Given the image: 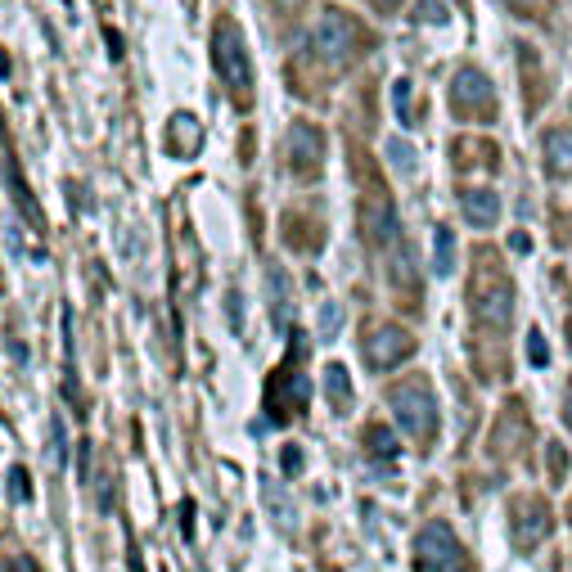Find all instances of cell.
<instances>
[{"instance_id":"cell-8","label":"cell","mask_w":572,"mask_h":572,"mask_svg":"<svg viewBox=\"0 0 572 572\" xmlns=\"http://www.w3.org/2000/svg\"><path fill=\"white\" fill-rule=\"evenodd\" d=\"M361 347H365V361H370L374 370H392V365H401L410 352H415V338H410L401 325H370L361 338Z\"/></svg>"},{"instance_id":"cell-15","label":"cell","mask_w":572,"mask_h":572,"mask_svg":"<svg viewBox=\"0 0 572 572\" xmlns=\"http://www.w3.org/2000/svg\"><path fill=\"white\" fill-rule=\"evenodd\" d=\"M325 392H329V401H334V410L352 406V379H347V370L338 361L325 370Z\"/></svg>"},{"instance_id":"cell-20","label":"cell","mask_w":572,"mask_h":572,"mask_svg":"<svg viewBox=\"0 0 572 572\" xmlns=\"http://www.w3.org/2000/svg\"><path fill=\"white\" fill-rule=\"evenodd\" d=\"M527 356H532V365H545V361H550V347H545V334H541V329H532V334H527Z\"/></svg>"},{"instance_id":"cell-16","label":"cell","mask_w":572,"mask_h":572,"mask_svg":"<svg viewBox=\"0 0 572 572\" xmlns=\"http://www.w3.org/2000/svg\"><path fill=\"white\" fill-rule=\"evenodd\" d=\"M451 266H455V235L446 226H437L433 230V271L451 275Z\"/></svg>"},{"instance_id":"cell-6","label":"cell","mask_w":572,"mask_h":572,"mask_svg":"<svg viewBox=\"0 0 572 572\" xmlns=\"http://www.w3.org/2000/svg\"><path fill=\"white\" fill-rule=\"evenodd\" d=\"M415 572H473L464 545L446 523H428L415 541Z\"/></svg>"},{"instance_id":"cell-12","label":"cell","mask_w":572,"mask_h":572,"mask_svg":"<svg viewBox=\"0 0 572 572\" xmlns=\"http://www.w3.org/2000/svg\"><path fill=\"white\" fill-rule=\"evenodd\" d=\"M167 149H172L176 158H190L194 149L203 145V127H199V118H194V113H176L172 122H167Z\"/></svg>"},{"instance_id":"cell-19","label":"cell","mask_w":572,"mask_h":572,"mask_svg":"<svg viewBox=\"0 0 572 572\" xmlns=\"http://www.w3.org/2000/svg\"><path fill=\"white\" fill-rule=\"evenodd\" d=\"M392 100H397V118L410 127V122H415V113H410V82H397V86H392Z\"/></svg>"},{"instance_id":"cell-22","label":"cell","mask_w":572,"mask_h":572,"mask_svg":"<svg viewBox=\"0 0 572 572\" xmlns=\"http://www.w3.org/2000/svg\"><path fill=\"white\" fill-rule=\"evenodd\" d=\"M10 496H14V500H28V496H32V482H28V473H23V469L10 473Z\"/></svg>"},{"instance_id":"cell-28","label":"cell","mask_w":572,"mask_h":572,"mask_svg":"<svg viewBox=\"0 0 572 572\" xmlns=\"http://www.w3.org/2000/svg\"><path fill=\"white\" fill-rule=\"evenodd\" d=\"M563 419H568V428H572V383H568V401H563Z\"/></svg>"},{"instance_id":"cell-29","label":"cell","mask_w":572,"mask_h":572,"mask_svg":"<svg viewBox=\"0 0 572 572\" xmlns=\"http://www.w3.org/2000/svg\"><path fill=\"white\" fill-rule=\"evenodd\" d=\"M0 77H10V55L0 50Z\"/></svg>"},{"instance_id":"cell-13","label":"cell","mask_w":572,"mask_h":572,"mask_svg":"<svg viewBox=\"0 0 572 572\" xmlns=\"http://www.w3.org/2000/svg\"><path fill=\"white\" fill-rule=\"evenodd\" d=\"M541 163L550 176H572V131L559 127L541 140Z\"/></svg>"},{"instance_id":"cell-11","label":"cell","mask_w":572,"mask_h":572,"mask_svg":"<svg viewBox=\"0 0 572 572\" xmlns=\"http://www.w3.org/2000/svg\"><path fill=\"white\" fill-rule=\"evenodd\" d=\"M320 154H325V136H320L311 122H298V127L289 131V163L293 172H316L320 167Z\"/></svg>"},{"instance_id":"cell-17","label":"cell","mask_w":572,"mask_h":572,"mask_svg":"<svg viewBox=\"0 0 572 572\" xmlns=\"http://www.w3.org/2000/svg\"><path fill=\"white\" fill-rule=\"evenodd\" d=\"M365 446H370V455H374V460H397V451H401V446H397V437H392L383 424H374L370 433H365Z\"/></svg>"},{"instance_id":"cell-4","label":"cell","mask_w":572,"mask_h":572,"mask_svg":"<svg viewBox=\"0 0 572 572\" xmlns=\"http://www.w3.org/2000/svg\"><path fill=\"white\" fill-rule=\"evenodd\" d=\"M212 64H217L221 82H226V91L235 100L253 95V68H248V50H244L235 19H217V28H212Z\"/></svg>"},{"instance_id":"cell-24","label":"cell","mask_w":572,"mask_h":572,"mask_svg":"<svg viewBox=\"0 0 572 572\" xmlns=\"http://www.w3.org/2000/svg\"><path fill=\"white\" fill-rule=\"evenodd\" d=\"M298 464H302V451L298 446H284V473H298Z\"/></svg>"},{"instance_id":"cell-2","label":"cell","mask_w":572,"mask_h":572,"mask_svg":"<svg viewBox=\"0 0 572 572\" xmlns=\"http://www.w3.org/2000/svg\"><path fill=\"white\" fill-rule=\"evenodd\" d=\"M302 343H307V338L293 334L289 361L266 383V415H271L275 424H289L293 415H302V406H307V397H311V383H307V374H302Z\"/></svg>"},{"instance_id":"cell-5","label":"cell","mask_w":572,"mask_h":572,"mask_svg":"<svg viewBox=\"0 0 572 572\" xmlns=\"http://www.w3.org/2000/svg\"><path fill=\"white\" fill-rule=\"evenodd\" d=\"M388 397H392V415H397V424L406 428L415 442H428V437L437 433V397L428 392L424 379L397 383Z\"/></svg>"},{"instance_id":"cell-21","label":"cell","mask_w":572,"mask_h":572,"mask_svg":"<svg viewBox=\"0 0 572 572\" xmlns=\"http://www.w3.org/2000/svg\"><path fill=\"white\" fill-rule=\"evenodd\" d=\"M388 154H392V163H397V167H406V172H410V167H415V154H410V145H406V140H388Z\"/></svg>"},{"instance_id":"cell-27","label":"cell","mask_w":572,"mask_h":572,"mask_svg":"<svg viewBox=\"0 0 572 572\" xmlns=\"http://www.w3.org/2000/svg\"><path fill=\"white\" fill-rule=\"evenodd\" d=\"M509 244H514V248H518V253H527V248H532V239H527V235H523V230H514V235H509Z\"/></svg>"},{"instance_id":"cell-18","label":"cell","mask_w":572,"mask_h":572,"mask_svg":"<svg viewBox=\"0 0 572 572\" xmlns=\"http://www.w3.org/2000/svg\"><path fill=\"white\" fill-rule=\"evenodd\" d=\"M505 5H509L514 14H523V19H545L554 0H505Z\"/></svg>"},{"instance_id":"cell-14","label":"cell","mask_w":572,"mask_h":572,"mask_svg":"<svg viewBox=\"0 0 572 572\" xmlns=\"http://www.w3.org/2000/svg\"><path fill=\"white\" fill-rule=\"evenodd\" d=\"M460 208L469 221H478V226H491V221L500 217V199L491 190H460Z\"/></svg>"},{"instance_id":"cell-9","label":"cell","mask_w":572,"mask_h":572,"mask_svg":"<svg viewBox=\"0 0 572 572\" xmlns=\"http://www.w3.org/2000/svg\"><path fill=\"white\" fill-rule=\"evenodd\" d=\"M550 523V505L541 496H518L514 509H509V532H514L518 550H536V541H545Z\"/></svg>"},{"instance_id":"cell-10","label":"cell","mask_w":572,"mask_h":572,"mask_svg":"<svg viewBox=\"0 0 572 572\" xmlns=\"http://www.w3.org/2000/svg\"><path fill=\"white\" fill-rule=\"evenodd\" d=\"M361 230L370 244H392V239H397V212H392L388 194L374 190L370 199L361 203Z\"/></svg>"},{"instance_id":"cell-1","label":"cell","mask_w":572,"mask_h":572,"mask_svg":"<svg viewBox=\"0 0 572 572\" xmlns=\"http://www.w3.org/2000/svg\"><path fill=\"white\" fill-rule=\"evenodd\" d=\"M469 307H473V316H478L487 329H505L509 325V311H514V284L505 280L500 262L491 257V248H482V257H478Z\"/></svg>"},{"instance_id":"cell-7","label":"cell","mask_w":572,"mask_h":572,"mask_svg":"<svg viewBox=\"0 0 572 572\" xmlns=\"http://www.w3.org/2000/svg\"><path fill=\"white\" fill-rule=\"evenodd\" d=\"M451 113H455V118H482V122L496 118V91H491V82L478 73V68L455 73V82H451Z\"/></svg>"},{"instance_id":"cell-3","label":"cell","mask_w":572,"mask_h":572,"mask_svg":"<svg viewBox=\"0 0 572 572\" xmlns=\"http://www.w3.org/2000/svg\"><path fill=\"white\" fill-rule=\"evenodd\" d=\"M365 37H370V32H365L352 14L325 10L316 19V32H311V50H316L329 68H343V64H352L356 59V50L365 46Z\"/></svg>"},{"instance_id":"cell-25","label":"cell","mask_w":572,"mask_h":572,"mask_svg":"<svg viewBox=\"0 0 572 572\" xmlns=\"http://www.w3.org/2000/svg\"><path fill=\"white\" fill-rule=\"evenodd\" d=\"M550 464H554V478H563V473H568V460H563V451H559V446H550Z\"/></svg>"},{"instance_id":"cell-23","label":"cell","mask_w":572,"mask_h":572,"mask_svg":"<svg viewBox=\"0 0 572 572\" xmlns=\"http://www.w3.org/2000/svg\"><path fill=\"white\" fill-rule=\"evenodd\" d=\"M320 334H325V338L338 334V307H325V311H320Z\"/></svg>"},{"instance_id":"cell-26","label":"cell","mask_w":572,"mask_h":572,"mask_svg":"<svg viewBox=\"0 0 572 572\" xmlns=\"http://www.w3.org/2000/svg\"><path fill=\"white\" fill-rule=\"evenodd\" d=\"M370 5H374L379 14H397V10H401V0H370Z\"/></svg>"}]
</instances>
